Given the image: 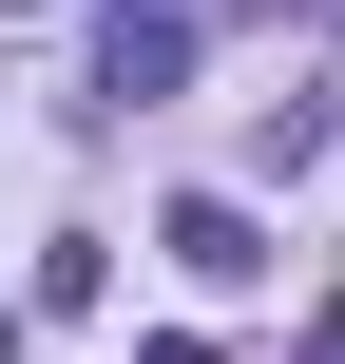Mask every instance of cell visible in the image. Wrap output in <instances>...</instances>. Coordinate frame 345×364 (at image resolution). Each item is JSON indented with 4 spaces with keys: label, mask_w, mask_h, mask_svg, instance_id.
Instances as JSON below:
<instances>
[{
    "label": "cell",
    "mask_w": 345,
    "mask_h": 364,
    "mask_svg": "<svg viewBox=\"0 0 345 364\" xmlns=\"http://www.w3.org/2000/svg\"><path fill=\"white\" fill-rule=\"evenodd\" d=\"M288 364H345V288H327V307H307V326H288Z\"/></svg>",
    "instance_id": "4"
},
{
    "label": "cell",
    "mask_w": 345,
    "mask_h": 364,
    "mask_svg": "<svg viewBox=\"0 0 345 364\" xmlns=\"http://www.w3.org/2000/svg\"><path fill=\"white\" fill-rule=\"evenodd\" d=\"M173 77H192V19H134V0H115V38H96V115H154Z\"/></svg>",
    "instance_id": "2"
},
{
    "label": "cell",
    "mask_w": 345,
    "mask_h": 364,
    "mask_svg": "<svg viewBox=\"0 0 345 364\" xmlns=\"http://www.w3.org/2000/svg\"><path fill=\"white\" fill-rule=\"evenodd\" d=\"M192 288H269V230H250V192H173V230H154Z\"/></svg>",
    "instance_id": "1"
},
{
    "label": "cell",
    "mask_w": 345,
    "mask_h": 364,
    "mask_svg": "<svg viewBox=\"0 0 345 364\" xmlns=\"http://www.w3.org/2000/svg\"><path fill=\"white\" fill-rule=\"evenodd\" d=\"M134 364H211V346H134Z\"/></svg>",
    "instance_id": "5"
},
{
    "label": "cell",
    "mask_w": 345,
    "mask_h": 364,
    "mask_svg": "<svg viewBox=\"0 0 345 364\" xmlns=\"http://www.w3.org/2000/svg\"><path fill=\"white\" fill-rule=\"evenodd\" d=\"M96 288H115V250H96V230H58V250H38V326H96Z\"/></svg>",
    "instance_id": "3"
}]
</instances>
